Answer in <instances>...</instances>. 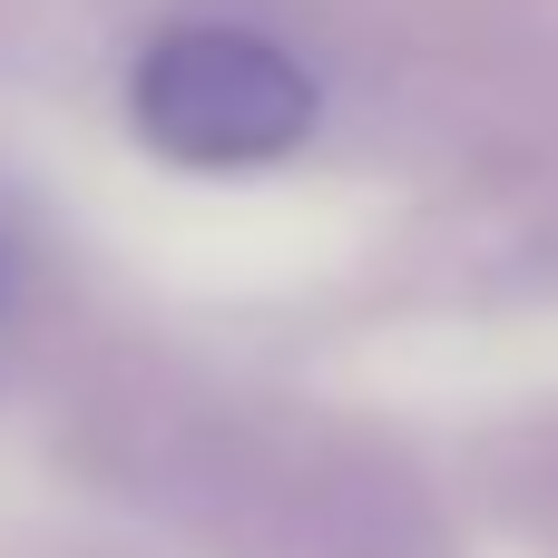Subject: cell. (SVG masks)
<instances>
[{
    "instance_id": "cell-2",
    "label": "cell",
    "mask_w": 558,
    "mask_h": 558,
    "mask_svg": "<svg viewBox=\"0 0 558 558\" xmlns=\"http://www.w3.org/2000/svg\"><path fill=\"white\" fill-rule=\"evenodd\" d=\"M0 304H10V245H0Z\"/></svg>"
},
{
    "instance_id": "cell-1",
    "label": "cell",
    "mask_w": 558,
    "mask_h": 558,
    "mask_svg": "<svg viewBox=\"0 0 558 558\" xmlns=\"http://www.w3.org/2000/svg\"><path fill=\"white\" fill-rule=\"evenodd\" d=\"M314 69L245 20H177L128 69V128L177 167H275L314 137Z\"/></svg>"
}]
</instances>
